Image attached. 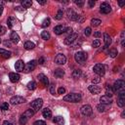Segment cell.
Here are the masks:
<instances>
[{
  "mask_svg": "<svg viewBox=\"0 0 125 125\" xmlns=\"http://www.w3.org/2000/svg\"><path fill=\"white\" fill-rule=\"evenodd\" d=\"M55 62L58 65H65L67 62V57L64 54H58L55 58Z\"/></svg>",
  "mask_w": 125,
  "mask_h": 125,
  "instance_id": "cell-10",
  "label": "cell"
},
{
  "mask_svg": "<svg viewBox=\"0 0 125 125\" xmlns=\"http://www.w3.org/2000/svg\"><path fill=\"white\" fill-rule=\"evenodd\" d=\"M50 24H51V21H50V19L49 18H47V19H45L43 22H42V27H49L50 26Z\"/></svg>",
  "mask_w": 125,
  "mask_h": 125,
  "instance_id": "cell-37",
  "label": "cell"
},
{
  "mask_svg": "<svg viewBox=\"0 0 125 125\" xmlns=\"http://www.w3.org/2000/svg\"><path fill=\"white\" fill-rule=\"evenodd\" d=\"M81 99H82V96L79 93H71L64 97V101L70 102V103H77V102H80Z\"/></svg>",
  "mask_w": 125,
  "mask_h": 125,
  "instance_id": "cell-1",
  "label": "cell"
},
{
  "mask_svg": "<svg viewBox=\"0 0 125 125\" xmlns=\"http://www.w3.org/2000/svg\"><path fill=\"white\" fill-rule=\"evenodd\" d=\"M3 5H5L4 1H0V7H3Z\"/></svg>",
  "mask_w": 125,
  "mask_h": 125,
  "instance_id": "cell-56",
  "label": "cell"
},
{
  "mask_svg": "<svg viewBox=\"0 0 125 125\" xmlns=\"http://www.w3.org/2000/svg\"><path fill=\"white\" fill-rule=\"evenodd\" d=\"M42 106H43V100L42 99H36L33 102H31V104H30V107L34 111L39 110L42 107Z\"/></svg>",
  "mask_w": 125,
  "mask_h": 125,
  "instance_id": "cell-6",
  "label": "cell"
},
{
  "mask_svg": "<svg viewBox=\"0 0 125 125\" xmlns=\"http://www.w3.org/2000/svg\"><path fill=\"white\" fill-rule=\"evenodd\" d=\"M124 87H125L124 80L118 79L114 82V84L112 86V90H113V92H121V91H124Z\"/></svg>",
  "mask_w": 125,
  "mask_h": 125,
  "instance_id": "cell-3",
  "label": "cell"
},
{
  "mask_svg": "<svg viewBox=\"0 0 125 125\" xmlns=\"http://www.w3.org/2000/svg\"><path fill=\"white\" fill-rule=\"evenodd\" d=\"M0 43H1V39H0Z\"/></svg>",
  "mask_w": 125,
  "mask_h": 125,
  "instance_id": "cell-60",
  "label": "cell"
},
{
  "mask_svg": "<svg viewBox=\"0 0 125 125\" xmlns=\"http://www.w3.org/2000/svg\"><path fill=\"white\" fill-rule=\"evenodd\" d=\"M49 90H50V92H51V94L52 95H55L56 94V87H55V84H51L50 85V87H49Z\"/></svg>",
  "mask_w": 125,
  "mask_h": 125,
  "instance_id": "cell-40",
  "label": "cell"
},
{
  "mask_svg": "<svg viewBox=\"0 0 125 125\" xmlns=\"http://www.w3.org/2000/svg\"><path fill=\"white\" fill-rule=\"evenodd\" d=\"M101 35H102V33L100 31H95L94 32V36H96V37H100Z\"/></svg>",
  "mask_w": 125,
  "mask_h": 125,
  "instance_id": "cell-53",
  "label": "cell"
},
{
  "mask_svg": "<svg viewBox=\"0 0 125 125\" xmlns=\"http://www.w3.org/2000/svg\"><path fill=\"white\" fill-rule=\"evenodd\" d=\"M91 33H92V29H91V27H86V28L84 29V34H85L86 36H90V35H91Z\"/></svg>",
  "mask_w": 125,
  "mask_h": 125,
  "instance_id": "cell-41",
  "label": "cell"
},
{
  "mask_svg": "<svg viewBox=\"0 0 125 125\" xmlns=\"http://www.w3.org/2000/svg\"><path fill=\"white\" fill-rule=\"evenodd\" d=\"M93 71L96 74H98V76H104L105 73H106V70H105V67L104 65L102 64H97L94 66L93 68Z\"/></svg>",
  "mask_w": 125,
  "mask_h": 125,
  "instance_id": "cell-4",
  "label": "cell"
},
{
  "mask_svg": "<svg viewBox=\"0 0 125 125\" xmlns=\"http://www.w3.org/2000/svg\"><path fill=\"white\" fill-rule=\"evenodd\" d=\"M95 1H93V0H89V1H88V5H89V7L90 8H92V7H94L95 6Z\"/></svg>",
  "mask_w": 125,
  "mask_h": 125,
  "instance_id": "cell-49",
  "label": "cell"
},
{
  "mask_svg": "<svg viewBox=\"0 0 125 125\" xmlns=\"http://www.w3.org/2000/svg\"><path fill=\"white\" fill-rule=\"evenodd\" d=\"M53 122L56 123V124H59V125H64L65 123V120L62 116H55L53 118Z\"/></svg>",
  "mask_w": 125,
  "mask_h": 125,
  "instance_id": "cell-22",
  "label": "cell"
},
{
  "mask_svg": "<svg viewBox=\"0 0 125 125\" xmlns=\"http://www.w3.org/2000/svg\"><path fill=\"white\" fill-rule=\"evenodd\" d=\"M0 55H1L3 58H5V59H9L12 56V53L9 52V51H6L4 49H0Z\"/></svg>",
  "mask_w": 125,
  "mask_h": 125,
  "instance_id": "cell-23",
  "label": "cell"
},
{
  "mask_svg": "<svg viewBox=\"0 0 125 125\" xmlns=\"http://www.w3.org/2000/svg\"><path fill=\"white\" fill-rule=\"evenodd\" d=\"M9 78H10V81L13 82V83H16L20 80L21 76L19 73H16V72H10L9 73Z\"/></svg>",
  "mask_w": 125,
  "mask_h": 125,
  "instance_id": "cell-14",
  "label": "cell"
},
{
  "mask_svg": "<svg viewBox=\"0 0 125 125\" xmlns=\"http://www.w3.org/2000/svg\"><path fill=\"white\" fill-rule=\"evenodd\" d=\"M24 47H25V49H27V50H31V49H33V48L35 47V44H34L33 42H31V41H27V42L24 44Z\"/></svg>",
  "mask_w": 125,
  "mask_h": 125,
  "instance_id": "cell-25",
  "label": "cell"
},
{
  "mask_svg": "<svg viewBox=\"0 0 125 125\" xmlns=\"http://www.w3.org/2000/svg\"><path fill=\"white\" fill-rule=\"evenodd\" d=\"M67 15H68V17H69V19L70 20H71V21H75V22H77L78 21V17H79V15H77L72 9H69L68 10V12H67Z\"/></svg>",
  "mask_w": 125,
  "mask_h": 125,
  "instance_id": "cell-12",
  "label": "cell"
},
{
  "mask_svg": "<svg viewBox=\"0 0 125 125\" xmlns=\"http://www.w3.org/2000/svg\"><path fill=\"white\" fill-rule=\"evenodd\" d=\"M44 62H45V59H44L43 57L39 58V60H38V64H39V65H43Z\"/></svg>",
  "mask_w": 125,
  "mask_h": 125,
  "instance_id": "cell-51",
  "label": "cell"
},
{
  "mask_svg": "<svg viewBox=\"0 0 125 125\" xmlns=\"http://www.w3.org/2000/svg\"><path fill=\"white\" fill-rule=\"evenodd\" d=\"M101 24H102V22H101V20H99V19H93V20L91 21V25H92L93 27H99Z\"/></svg>",
  "mask_w": 125,
  "mask_h": 125,
  "instance_id": "cell-34",
  "label": "cell"
},
{
  "mask_svg": "<svg viewBox=\"0 0 125 125\" xmlns=\"http://www.w3.org/2000/svg\"><path fill=\"white\" fill-rule=\"evenodd\" d=\"M0 27H1V26H0Z\"/></svg>",
  "mask_w": 125,
  "mask_h": 125,
  "instance_id": "cell-62",
  "label": "cell"
},
{
  "mask_svg": "<svg viewBox=\"0 0 125 125\" xmlns=\"http://www.w3.org/2000/svg\"><path fill=\"white\" fill-rule=\"evenodd\" d=\"M97 109H98V111H100V112H104V111L106 110L105 106H104V105H102V104H100V105H98V106H97Z\"/></svg>",
  "mask_w": 125,
  "mask_h": 125,
  "instance_id": "cell-42",
  "label": "cell"
},
{
  "mask_svg": "<svg viewBox=\"0 0 125 125\" xmlns=\"http://www.w3.org/2000/svg\"><path fill=\"white\" fill-rule=\"evenodd\" d=\"M2 125H14V124H13V123H11V122H9V121H7V120H6V121H4V122H3V124H2Z\"/></svg>",
  "mask_w": 125,
  "mask_h": 125,
  "instance_id": "cell-55",
  "label": "cell"
},
{
  "mask_svg": "<svg viewBox=\"0 0 125 125\" xmlns=\"http://www.w3.org/2000/svg\"><path fill=\"white\" fill-rule=\"evenodd\" d=\"M58 93L59 94H65L66 93V89L64 87H60L59 90H58Z\"/></svg>",
  "mask_w": 125,
  "mask_h": 125,
  "instance_id": "cell-47",
  "label": "cell"
},
{
  "mask_svg": "<svg viewBox=\"0 0 125 125\" xmlns=\"http://www.w3.org/2000/svg\"><path fill=\"white\" fill-rule=\"evenodd\" d=\"M23 114L28 118V117H31V116L34 114V110H33V109H31V108H29V109H27Z\"/></svg>",
  "mask_w": 125,
  "mask_h": 125,
  "instance_id": "cell-31",
  "label": "cell"
},
{
  "mask_svg": "<svg viewBox=\"0 0 125 125\" xmlns=\"http://www.w3.org/2000/svg\"><path fill=\"white\" fill-rule=\"evenodd\" d=\"M26 102H27V100H26L24 97H21V96H14V97H12L11 100H10V103H11V105H13V106L21 105V104H24V103H26Z\"/></svg>",
  "mask_w": 125,
  "mask_h": 125,
  "instance_id": "cell-5",
  "label": "cell"
},
{
  "mask_svg": "<svg viewBox=\"0 0 125 125\" xmlns=\"http://www.w3.org/2000/svg\"><path fill=\"white\" fill-rule=\"evenodd\" d=\"M62 16H64V11H62V9H60L58 12H57V14H56V16H55V18H56V20H62Z\"/></svg>",
  "mask_w": 125,
  "mask_h": 125,
  "instance_id": "cell-32",
  "label": "cell"
},
{
  "mask_svg": "<svg viewBox=\"0 0 125 125\" xmlns=\"http://www.w3.org/2000/svg\"><path fill=\"white\" fill-rule=\"evenodd\" d=\"M27 120H28V118L27 116H25L24 114H22L21 117H20V124L21 125H25V124H27Z\"/></svg>",
  "mask_w": 125,
  "mask_h": 125,
  "instance_id": "cell-33",
  "label": "cell"
},
{
  "mask_svg": "<svg viewBox=\"0 0 125 125\" xmlns=\"http://www.w3.org/2000/svg\"><path fill=\"white\" fill-rule=\"evenodd\" d=\"M54 75L57 78H62L64 75H65V71H64V70H62V69H57L54 71Z\"/></svg>",
  "mask_w": 125,
  "mask_h": 125,
  "instance_id": "cell-21",
  "label": "cell"
},
{
  "mask_svg": "<svg viewBox=\"0 0 125 125\" xmlns=\"http://www.w3.org/2000/svg\"><path fill=\"white\" fill-rule=\"evenodd\" d=\"M106 90H107V92H106L107 95H106V96L108 97V98H111L112 95H113V90H112V88L109 87V86H107V87H106Z\"/></svg>",
  "mask_w": 125,
  "mask_h": 125,
  "instance_id": "cell-29",
  "label": "cell"
},
{
  "mask_svg": "<svg viewBox=\"0 0 125 125\" xmlns=\"http://www.w3.org/2000/svg\"><path fill=\"white\" fill-rule=\"evenodd\" d=\"M38 79L42 82V84L45 86V87H47V86H49V80H48V77L45 75V74H43V73H40V74H38Z\"/></svg>",
  "mask_w": 125,
  "mask_h": 125,
  "instance_id": "cell-15",
  "label": "cell"
},
{
  "mask_svg": "<svg viewBox=\"0 0 125 125\" xmlns=\"http://www.w3.org/2000/svg\"><path fill=\"white\" fill-rule=\"evenodd\" d=\"M65 32H67V33H69V34H71V33H72V28H71V27H67Z\"/></svg>",
  "mask_w": 125,
  "mask_h": 125,
  "instance_id": "cell-52",
  "label": "cell"
},
{
  "mask_svg": "<svg viewBox=\"0 0 125 125\" xmlns=\"http://www.w3.org/2000/svg\"><path fill=\"white\" fill-rule=\"evenodd\" d=\"M0 83H1V80H0Z\"/></svg>",
  "mask_w": 125,
  "mask_h": 125,
  "instance_id": "cell-61",
  "label": "cell"
},
{
  "mask_svg": "<svg viewBox=\"0 0 125 125\" xmlns=\"http://www.w3.org/2000/svg\"><path fill=\"white\" fill-rule=\"evenodd\" d=\"M88 89H89V91L92 93V94H99L100 92H101V88L99 87V86H97V85H90L89 87H88Z\"/></svg>",
  "mask_w": 125,
  "mask_h": 125,
  "instance_id": "cell-19",
  "label": "cell"
},
{
  "mask_svg": "<svg viewBox=\"0 0 125 125\" xmlns=\"http://www.w3.org/2000/svg\"><path fill=\"white\" fill-rule=\"evenodd\" d=\"M41 37H42V39H44V40H49L50 37H51V35H50V33H49L48 31L44 30V31L41 32Z\"/></svg>",
  "mask_w": 125,
  "mask_h": 125,
  "instance_id": "cell-30",
  "label": "cell"
},
{
  "mask_svg": "<svg viewBox=\"0 0 125 125\" xmlns=\"http://www.w3.org/2000/svg\"><path fill=\"white\" fill-rule=\"evenodd\" d=\"M77 37H78V34L77 33H71L69 36H67V38L65 39L64 42H65L66 45H71V44H72L77 39Z\"/></svg>",
  "mask_w": 125,
  "mask_h": 125,
  "instance_id": "cell-11",
  "label": "cell"
},
{
  "mask_svg": "<svg viewBox=\"0 0 125 125\" xmlns=\"http://www.w3.org/2000/svg\"><path fill=\"white\" fill-rule=\"evenodd\" d=\"M5 45H10V42H8V41H6V42H5Z\"/></svg>",
  "mask_w": 125,
  "mask_h": 125,
  "instance_id": "cell-59",
  "label": "cell"
},
{
  "mask_svg": "<svg viewBox=\"0 0 125 125\" xmlns=\"http://www.w3.org/2000/svg\"><path fill=\"white\" fill-rule=\"evenodd\" d=\"M80 111H81V113H82L84 116H89V115L92 114L93 109H92V107H91V106H89V105H84V106L81 107Z\"/></svg>",
  "mask_w": 125,
  "mask_h": 125,
  "instance_id": "cell-8",
  "label": "cell"
},
{
  "mask_svg": "<svg viewBox=\"0 0 125 125\" xmlns=\"http://www.w3.org/2000/svg\"><path fill=\"white\" fill-rule=\"evenodd\" d=\"M25 62L22 61V60H19V61H17L16 62V65H15V69H16V71H19V72H23L24 71H25Z\"/></svg>",
  "mask_w": 125,
  "mask_h": 125,
  "instance_id": "cell-13",
  "label": "cell"
},
{
  "mask_svg": "<svg viewBox=\"0 0 125 125\" xmlns=\"http://www.w3.org/2000/svg\"><path fill=\"white\" fill-rule=\"evenodd\" d=\"M65 31H66V27L64 26H61L60 25V26H57V27H54V32L57 35H61L62 33H65Z\"/></svg>",
  "mask_w": 125,
  "mask_h": 125,
  "instance_id": "cell-16",
  "label": "cell"
},
{
  "mask_svg": "<svg viewBox=\"0 0 125 125\" xmlns=\"http://www.w3.org/2000/svg\"><path fill=\"white\" fill-rule=\"evenodd\" d=\"M88 56H87V53L86 52H83V51H80V52H77L75 55H74V60L78 64H83V62H86Z\"/></svg>",
  "mask_w": 125,
  "mask_h": 125,
  "instance_id": "cell-2",
  "label": "cell"
},
{
  "mask_svg": "<svg viewBox=\"0 0 125 125\" xmlns=\"http://www.w3.org/2000/svg\"><path fill=\"white\" fill-rule=\"evenodd\" d=\"M100 12H101L102 14H109V13L111 12V7H110V5H109L108 3H107V2L102 3L101 6H100Z\"/></svg>",
  "mask_w": 125,
  "mask_h": 125,
  "instance_id": "cell-9",
  "label": "cell"
},
{
  "mask_svg": "<svg viewBox=\"0 0 125 125\" xmlns=\"http://www.w3.org/2000/svg\"><path fill=\"white\" fill-rule=\"evenodd\" d=\"M10 39H11V41H12L13 43L17 44V43H19V41H20V36H19V34H18L16 31H13V32L11 33V35H10Z\"/></svg>",
  "mask_w": 125,
  "mask_h": 125,
  "instance_id": "cell-18",
  "label": "cell"
},
{
  "mask_svg": "<svg viewBox=\"0 0 125 125\" xmlns=\"http://www.w3.org/2000/svg\"><path fill=\"white\" fill-rule=\"evenodd\" d=\"M33 125H46V123L43 120H37V121H35L33 123Z\"/></svg>",
  "mask_w": 125,
  "mask_h": 125,
  "instance_id": "cell-46",
  "label": "cell"
},
{
  "mask_svg": "<svg viewBox=\"0 0 125 125\" xmlns=\"http://www.w3.org/2000/svg\"><path fill=\"white\" fill-rule=\"evenodd\" d=\"M124 4H125V2H124V1H123V2H119V6H120V7H123V6H124Z\"/></svg>",
  "mask_w": 125,
  "mask_h": 125,
  "instance_id": "cell-58",
  "label": "cell"
},
{
  "mask_svg": "<svg viewBox=\"0 0 125 125\" xmlns=\"http://www.w3.org/2000/svg\"><path fill=\"white\" fill-rule=\"evenodd\" d=\"M2 13H3V7H0V17H1Z\"/></svg>",
  "mask_w": 125,
  "mask_h": 125,
  "instance_id": "cell-57",
  "label": "cell"
},
{
  "mask_svg": "<svg viewBox=\"0 0 125 125\" xmlns=\"http://www.w3.org/2000/svg\"><path fill=\"white\" fill-rule=\"evenodd\" d=\"M15 10L18 11V12H21V13H23V12L26 11V9L23 6H17V7H15Z\"/></svg>",
  "mask_w": 125,
  "mask_h": 125,
  "instance_id": "cell-45",
  "label": "cell"
},
{
  "mask_svg": "<svg viewBox=\"0 0 125 125\" xmlns=\"http://www.w3.org/2000/svg\"><path fill=\"white\" fill-rule=\"evenodd\" d=\"M37 2H38L39 4H41V5H44V4H46L47 1H45V0H38Z\"/></svg>",
  "mask_w": 125,
  "mask_h": 125,
  "instance_id": "cell-54",
  "label": "cell"
},
{
  "mask_svg": "<svg viewBox=\"0 0 125 125\" xmlns=\"http://www.w3.org/2000/svg\"><path fill=\"white\" fill-rule=\"evenodd\" d=\"M16 19L15 18H13V17H10L9 19H8V21H7V24H8V27L9 28H12L13 27H14V25L16 24Z\"/></svg>",
  "mask_w": 125,
  "mask_h": 125,
  "instance_id": "cell-26",
  "label": "cell"
},
{
  "mask_svg": "<svg viewBox=\"0 0 125 125\" xmlns=\"http://www.w3.org/2000/svg\"><path fill=\"white\" fill-rule=\"evenodd\" d=\"M80 75H81V71H79V70H75V71L72 72V77L75 78V79L79 78Z\"/></svg>",
  "mask_w": 125,
  "mask_h": 125,
  "instance_id": "cell-35",
  "label": "cell"
},
{
  "mask_svg": "<svg viewBox=\"0 0 125 125\" xmlns=\"http://www.w3.org/2000/svg\"><path fill=\"white\" fill-rule=\"evenodd\" d=\"M36 65H37V62L36 61H34V60H32V61H30V62H28L27 64L25 66V72H30V71H34V69L36 68Z\"/></svg>",
  "mask_w": 125,
  "mask_h": 125,
  "instance_id": "cell-7",
  "label": "cell"
},
{
  "mask_svg": "<svg viewBox=\"0 0 125 125\" xmlns=\"http://www.w3.org/2000/svg\"><path fill=\"white\" fill-rule=\"evenodd\" d=\"M74 3H75L77 6H79V7H82V6L84 5V1H83V0H75Z\"/></svg>",
  "mask_w": 125,
  "mask_h": 125,
  "instance_id": "cell-44",
  "label": "cell"
},
{
  "mask_svg": "<svg viewBox=\"0 0 125 125\" xmlns=\"http://www.w3.org/2000/svg\"><path fill=\"white\" fill-rule=\"evenodd\" d=\"M117 106L120 107H123L125 106V99L118 98V100H117Z\"/></svg>",
  "mask_w": 125,
  "mask_h": 125,
  "instance_id": "cell-38",
  "label": "cell"
},
{
  "mask_svg": "<svg viewBox=\"0 0 125 125\" xmlns=\"http://www.w3.org/2000/svg\"><path fill=\"white\" fill-rule=\"evenodd\" d=\"M6 32V28L4 27H0V35H3Z\"/></svg>",
  "mask_w": 125,
  "mask_h": 125,
  "instance_id": "cell-48",
  "label": "cell"
},
{
  "mask_svg": "<svg viewBox=\"0 0 125 125\" xmlns=\"http://www.w3.org/2000/svg\"><path fill=\"white\" fill-rule=\"evenodd\" d=\"M104 41H105V47H109L112 43V39L111 37L107 34V33H104Z\"/></svg>",
  "mask_w": 125,
  "mask_h": 125,
  "instance_id": "cell-17",
  "label": "cell"
},
{
  "mask_svg": "<svg viewBox=\"0 0 125 125\" xmlns=\"http://www.w3.org/2000/svg\"><path fill=\"white\" fill-rule=\"evenodd\" d=\"M100 81H101L100 76H97V77H95V78L93 79V83H94V84H97V83H99Z\"/></svg>",
  "mask_w": 125,
  "mask_h": 125,
  "instance_id": "cell-50",
  "label": "cell"
},
{
  "mask_svg": "<svg viewBox=\"0 0 125 125\" xmlns=\"http://www.w3.org/2000/svg\"><path fill=\"white\" fill-rule=\"evenodd\" d=\"M100 45H101V41H100L99 39L94 40L93 43H92V46H93L94 48H98V47H100Z\"/></svg>",
  "mask_w": 125,
  "mask_h": 125,
  "instance_id": "cell-39",
  "label": "cell"
},
{
  "mask_svg": "<svg viewBox=\"0 0 125 125\" xmlns=\"http://www.w3.org/2000/svg\"><path fill=\"white\" fill-rule=\"evenodd\" d=\"M100 101H101V104L104 105V106H105V105H110V104L112 103L111 99L108 98V97H107L106 95H105V96H102L101 99H100Z\"/></svg>",
  "mask_w": 125,
  "mask_h": 125,
  "instance_id": "cell-20",
  "label": "cell"
},
{
  "mask_svg": "<svg viewBox=\"0 0 125 125\" xmlns=\"http://www.w3.org/2000/svg\"><path fill=\"white\" fill-rule=\"evenodd\" d=\"M27 89L28 90H35L36 89V87H37V84H36V82L35 81H30V82H28L27 83Z\"/></svg>",
  "mask_w": 125,
  "mask_h": 125,
  "instance_id": "cell-27",
  "label": "cell"
},
{
  "mask_svg": "<svg viewBox=\"0 0 125 125\" xmlns=\"http://www.w3.org/2000/svg\"><path fill=\"white\" fill-rule=\"evenodd\" d=\"M1 109L2 110H8L9 109V104L8 103H3L1 105Z\"/></svg>",
  "mask_w": 125,
  "mask_h": 125,
  "instance_id": "cell-43",
  "label": "cell"
},
{
  "mask_svg": "<svg viewBox=\"0 0 125 125\" xmlns=\"http://www.w3.org/2000/svg\"><path fill=\"white\" fill-rule=\"evenodd\" d=\"M42 114H43V116H44L45 118H47V119H49V118L52 117V111H51V109H49V108H47V107L43 109Z\"/></svg>",
  "mask_w": 125,
  "mask_h": 125,
  "instance_id": "cell-24",
  "label": "cell"
},
{
  "mask_svg": "<svg viewBox=\"0 0 125 125\" xmlns=\"http://www.w3.org/2000/svg\"><path fill=\"white\" fill-rule=\"evenodd\" d=\"M117 54H118V51H117V49H115V48H113V49H111V50L109 51V56H110L111 58H115V57L117 56Z\"/></svg>",
  "mask_w": 125,
  "mask_h": 125,
  "instance_id": "cell-36",
  "label": "cell"
},
{
  "mask_svg": "<svg viewBox=\"0 0 125 125\" xmlns=\"http://www.w3.org/2000/svg\"><path fill=\"white\" fill-rule=\"evenodd\" d=\"M31 5H32V2L30 1V0H23V1H22V6H23L25 9L29 8Z\"/></svg>",
  "mask_w": 125,
  "mask_h": 125,
  "instance_id": "cell-28",
  "label": "cell"
}]
</instances>
